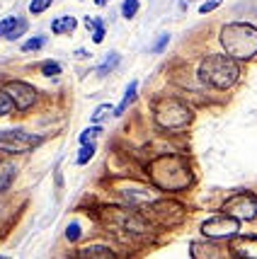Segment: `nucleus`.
Returning a JSON list of instances; mask_svg holds the SVG:
<instances>
[{"label": "nucleus", "mask_w": 257, "mask_h": 259, "mask_svg": "<svg viewBox=\"0 0 257 259\" xmlns=\"http://www.w3.org/2000/svg\"><path fill=\"white\" fill-rule=\"evenodd\" d=\"M148 175H151L153 184L163 192H182L194 182V175H192L187 160L177 158V155L156 158L148 165Z\"/></svg>", "instance_id": "obj_1"}, {"label": "nucleus", "mask_w": 257, "mask_h": 259, "mask_svg": "<svg viewBox=\"0 0 257 259\" xmlns=\"http://www.w3.org/2000/svg\"><path fill=\"white\" fill-rule=\"evenodd\" d=\"M240 75V68H238V61L233 56H221V54H213V56H206L199 66V80L204 85H209L213 90H228L233 88L235 80Z\"/></svg>", "instance_id": "obj_2"}, {"label": "nucleus", "mask_w": 257, "mask_h": 259, "mask_svg": "<svg viewBox=\"0 0 257 259\" xmlns=\"http://www.w3.org/2000/svg\"><path fill=\"white\" fill-rule=\"evenodd\" d=\"M221 44L235 61H250L257 56V27L245 22L226 24L221 29Z\"/></svg>", "instance_id": "obj_3"}, {"label": "nucleus", "mask_w": 257, "mask_h": 259, "mask_svg": "<svg viewBox=\"0 0 257 259\" xmlns=\"http://www.w3.org/2000/svg\"><path fill=\"white\" fill-rule=\"evenodd\" d=\"M153 116H156L158 126H163L168 131H179V128L190 126V121H192L190 107L182 104L179 100H172V97L158 100L153 104Z\"/></svg>", "instance_id": "obj_4"}, {"label": "nucleus", "mask_w": 257, "mask_h": 259, "mask_svg": "<svg viewBox=\"0 0 257 259\" xmlns=\"http://www.w3.org/2000/svg\"><path fill=\"white\" fill-rule=\"evenodd\" d=\"M42 143L39 136H32L27 131H20V128H8L0 134V150L3 153H10V155H22V153H29Z\"/></svg>", "instance_id": "obj_5"}, {"label": "nucleus", "mask_w": 257, "mask_h": 259, "mask_svg": "<svg viewBox=\"0 0 257 259\" xmlns=\"http://www.w3.org/2000/svg\"><path fill=\"white\" fill-rule=\"evenodd\" d=\"M201 235H206L209 240H226V237L238 235V218L228 213H216L209 221L201 223Z\"/></svg>", "instance_id": "obj_6"}, {"label": "nucleus", "mask_w": 257, "mask_h": 259, "mask_svg": "<svg viewBox=\"0 0 257 259\" xmlns=\"http://www.w3.org/2000/svg\"><path fill=\"white\" fill-rule=\"evenodd\" d=\"M224 211L238 221H252L257 218V196L255 194H235L231 199H226Z\"/></svg>", "instance_id": "obj_7"}, {"label": "nucleus", "mask_w": 257, "mask_h": 259, "mask_svg": "<svg viewBox=\"0 0 257 259\" xmlns=\"http://www.w3.org/2000/svg\"><path fill=\"white\" fill-rule=\"evenodd\" d=\"M3 92L15 102L17 109H29L34 102H36V90H34L32 85H27V82H20V80L5 82V85H3Z\"/></svg>", "instance_id": "obj_8"}, {"label": "nucleus", "mask_w": 257, "mask_h": 259, "mask_svg": "<svg viewBox=\"0 0 257 259\" xmlns=\"http://www.w3.org/2000/svg\"><path fill=\"white\" fill-rule=\"evenodd\" d=\"M231 254L238 259H257V237L255 235H240L233 237L231 242Z\"/></svg>", "instance_id": "obj_9"}, {"label": "nucleus", "mask_w": 257, "mask_h": 259, "mask_svg": "<svg viewBox=\"0 0 257 259\" xmlns=\"http://www.w3.org/2000/svg\"><path fill=\"white\" fill-rule=\"evenodd\" d=\"M15 175H17L15 162H10V160H0V192H5L12 182H15Z\"/></svg>", "instance_id": "obj_10"}, {"label": "nucleus", "mask_w": 257, "mask_h": 259, "mask_svg": "<svg viewBox=\"0 0 257 259\" xmlns=\"http://www.w3.org/2000/svg\"><path fill=\"white\" fill-rule=\"evenodd\" d=\"M80 259H112L114 252L109 247H102V245H95V247H85L78 252Z\"/></svg>", "instance_id": "obj_11"}, {"label": "nucleus", "mask_w": 257, "mask_h": 259, "mask_svg": "<svg viewBox=\"0 0 257 259\" xmlns=\"http://www.w3.org/2000/svg\"><path fill=\"white\" fill-rule=\"evenodd\" d=\"M136 92H138V82H131L129 88H126V92H124L122 102H119V107H114V116H122L124 112H126V107H131L136 100Z\"/></svg>", "instance_id": "obj_12"}, {"label": "nucleus", "mask_w": 257, "mask_h": 259, "mask_svg": "<svg viewBox=\"0 0 257 259\" xmlns=\"http://www.w3.org/2000/svg\"><path fill=\"white\" fill-rule=\"evenodd\" d=\"M78 27V20L76 17H58V20H54V24H51V29L56 34H68L73 32Z\"/></svg>", "instance_id": "obj_13"}, {"label": "nucleus", "mask_w": 257, "mask_h": 259, "mask_svg": "<svg viewBox=\"0 0 257 259\" xmlns=\"http://www.w3.org/2000/svg\"><path fill=\"white\" fill-rule=\"evenodd\" d=\"M117 66H119V54H114V51H112V54H107L104 63L97 68V75H100V78H104V75H109Z\"/></svg>", "instance_id": "obj_14"}, {"label": "nucleus", "mask_w": 257, "mask_h": 259, "mask_svg": "<svg viewBox=\"0 0 257 259\" xmlns=\"http://www.w3.org/2000/svg\"><path fill=\"white\" fill-rule=\"evenodd\" d=\"M92 155H95V146H92V143H85L83 150L78 153V158H76V165H88Z\"/></svg>", "instance_id": "obj_15"}, {"label": "nucleus", "mask_w": 257, "mask_h": 259, "mask_svg": "<svg viewBox=\"0 0 257 259\" xmlns=\"http://www.w3.org/2000/svg\"><path fill=\"white\" fill-rule=\"evenodd\" d=\"M100 136V126H90V128H85L83 134H80V146H85V143H92V138H97Z\"/></svg>", "instance_id": "obj_16"}, {"label": "nucleus", "mask_w": 257, "mask_h": 259, "mask_svg": "<svg viewBox=\"0 0 257 259\" xmlns=\"http://www.w3.org/2000/svg\"><path fill=\"white\" fill-rule=\"evenodd\" d=\"M136 12H138V0H124V8H122L124 17L131 20V17H136Z\"/></svg>", "instance_id": "obj_17"}, {"label": "nucleus", "mask_w": 257, "mask_h": 259, "mask_svg": "<svg viewBox=\"0 0 257 259\" xmlns=\"http://www.w3.org/2000/svg\"><path fill=\"white\" fill-rule=\"evenodd\" d=\"M107 114H112L114 116V107H109V104H100V107L95 109V114H92V121H95V124H97V121H104Z\"/></svg>", "instance_id": "obj_18"}, {"label": "nucleus", "mask_w": 257, "mask_h": 259, "mask_svg": "<svg viewBox=\"0 0 257 259\" xmlns=\"http://www.w3.org/2000/svg\"><path fill=\"white\" fill-rule=\"evenodd\" d=\"M17 22H20L17 17H5V20L0 22V36H8V34L17 27Z\"/></svg>", "instance_id": "obj_19"}, {"label": "nucleus", "mask_w": 257, "mask_h": 259, "mask_svg": "<svg viewBox=\"0 0 257 259\" xmlns=\"http://www.w3.org/2000/svg\"><path fill=\"white\" fill-rule=\"evenodd\" d=\"M12 107H15V102L5 95V92H0V116H5V114L12 112Z\"/></svg>", "instance_id": "obj_20"}, {"label": "nucleus", "mask_w": 257, "mask_h": 259, "mask_svg": "<svg viewBox=\"0 0 257 259\" xmlns=\"http://www.w3.org/2000/svg\"><path fill=\"white\" fill-rule=\"evenodd\" d=\"M192 257H216V249L201 247V245H192Z\"/></svg>", "instance_id": "obj_21"}, {"label": "nucleus", "mask_w": 257, "mask_h": 259, "mask_svg": "<svg viewBox=\"0 0 257 259\" xmlns=\"http://www.w3.org/2000/svg\"><path fill=\"white\" fill-rule=\"evenodd\" d=\"M49 5H51V0H32L29 12H32V15H42L44 10H49Z\"/></svg>", "instance_id": "obj_22"}, {"label": "nucleus", "mask_w": 257, "mask_h": 259, "mask_svg": "<svg viewBox=\"0 0 257 259\" xmlns=\"http://www.w3.org/2000/svg\"><path fill=\"white\" fill-rule=\"evenodd\" d=\"M66 237H68V242H78L80 240V226L78 223H70V226L66 228Z\"/></svg>", "instance_id": "obj_23"}, {"label": "nucleus", "mask_w": 257, "mask_h": 259, "mask_svg": "<svg viewBox=\"0 0 257 259\" xmlns=\"http://www.w3.org/2000/svg\"><path fill=\"white\" fill-rule=\"evenodd\" d=\"M44 41H46L44 36H32V39H29L22 49H24V51H36V49H42V46H44Z\"/></svg>", "instance_id": "obj_24"}, {"label": "nucleus", "mask_w": 257, "mask_h": 259, "mask_svg": "<svg viewBox=\"0 0 257 259\" xmlns=\"http://www.w3.org/2000/svg\"><path fill=\"white\" fill-rule=\"evenodd\" d=\"M24 32H27V22H24V20H20V22H17V27H15V29H12V32L5 36V39L15 41V39H20V34H24Z\"/></svg>", "instance_id": "obj_25"}, {"label": "nucleus", "mask_w": 257, "mask_h": 259, "mask_svg": "<svg viewBox=\"0 0 257 259\" xmlns=\"http://www.w3.org/2000/svg\"><path fill=\"white\" fill-rule=\"evenodd\" d=\"M168 41H170V34H160V36H158V44H153V54H160V51H165Z\"/></svg>", "instance_id": "obj_26"}, {"label": "nucleus", "mask_w": 257, "mask_h": 259, "mask_svg": "<svg viewBox=\"0 0 257 259\" xmlns=\"http://www.w3.org/2000/svg\"><path fill=\"white\" fill-rule=\"evenodd\" d=\"M221 3H224V0H206V3H204V5L199 8V12H201V15H206V12L216 10V8H218Z\"/></svg>", "instance_id": "obj_27"}, {"label": "nucleus", "mask_w": 257, "mask_h": 259, "mask_svg": "<svg viewBox=\"0 0 257 259\" xmlns=\"http://www.w3.org/2000/svg\"><path fill=\"white\" fill-rule=\"evenodd\" d=\"M102 39H104V29H102V20H97V27L92 29V41H97V44H100Z\"/></svg>", "instance_id": "obj_28"}, {"label": "nucleus", "mask_w": 257, "mask_h": 259, "mask_svg": "<svg viewBox=\"0 0 257 259\" xmlns=\"http://www.w3.org/2000/svg\"><path fill=\"white\" fill-rule=\"evenodd\" d=\"M42 73H44V75H56V73H61V66H58V63H46V66L42 68Z\"/></svg>", "instance_id": "obj_29"}, {"label": "nucleus", "mask_w": 257, "mask_h": 259, "mask_svg": "<svg viewBox=\"0 0 257 259\" xmlns=\"http://www.w3.org/2000/svg\"><path fill=\"white\" fill-rule=\"evenodd\" d=\"M190 5V0H179V8H187Z\"/></svg>", "instance_id": "obj_30"}, {"label": "nucleus", "mask_w": 257, "mask_h": 259, "mask_svg": "<svg viewBox=\"0 0 257 259\" xmlns=\"http://www.w3.org/2000/svg\"><path fill=\"white\" fill-rule=\"evenodd\" d=\"M95 3H97V5H107L109 0H95Z\"/></svg>", "instance_id": "obj_31"}]
</instances>
